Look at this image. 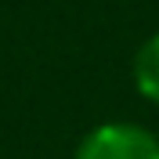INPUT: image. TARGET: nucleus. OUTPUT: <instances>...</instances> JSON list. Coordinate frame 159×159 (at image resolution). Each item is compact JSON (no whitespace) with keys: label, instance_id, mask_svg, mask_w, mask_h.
<instances>
[{"label":"nucleus","instance_id":"obj_1","mask_svg":"<svg viewBox=\"0 0 159 159\" xmlns=\"http://www.w3.org/2000/svg\"><path fill=\"white\" fill-rule=\"evenodd\" d=\"M72 159H159V134L141 123H101L76 145Z\"/></svg>","mask_w":159,"mask_h":159},{"label":"nucleus","instance_id":"obj_2","mask_svg":"<svg viewBox=\"0 0 159 159\" xmlns=\"http://www.w3.org/2000/svg\"><path fill=\"white\" fill-rule=\"evenodd\" d=\"M134 87L145 101L159 105V33H152L134 54Z\"/></svg>","mask_w":159,"mask_h":159}]
</instances>
